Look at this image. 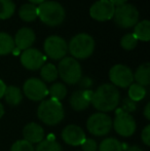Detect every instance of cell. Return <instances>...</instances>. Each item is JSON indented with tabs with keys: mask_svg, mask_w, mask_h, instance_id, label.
Instances as JSON below:
<instances>
[{
	"mask_svg": "<svg viewBox=\"0 0 150 151\" xmlns=\"http://www.w3.org/2000/svg\"><path fill=\"white\" fill-rule=\"evenodd\" d=\"M120 102V93L117 88L110 83L100 86L93 93L92 104L98 111L106 113L117 108Z\"/></svg>",
	"mask_w": 150,
	"mask_h": 151,
	"instance_id": "obj_1",
	"label": "cell"
},
{
	"mask_svg": "<svg viewBox=\"0 0 150 151\" xmlns=\"http://www.w3.org/2000/svg\"><path fill=\"white\" fill-rule=\"evenodd\" d=\"M37 116L44 124L54 127L64 119V107L60 101L55 99L44 100L38 106Z\"/></svg>",
	"mask_w": 150,
	"mask_h": 151,
	"instance_id": "obj_2",
	"label": "cell"
},
{
	"mask_svg": "<svg viewBox=\"0 0 150 151\" xmlns=\"http://www.w3.org/2000/svg\"><path fill=\"white\" fill-rule=\"evenodd\" d=\"M65 9L59 2L44 1L37 6V17L42 23L50 27L61 25L65 20Z\"/></svg>",
	"mask_w": 150,
	"mask_h": 151,
	"instance_id": "obj_3",
	"label": "cell"
},
{
	"mask_svg": "<svg viewBox=\"0 0 150 151\" xmlns=\"http://www.w3.org/2000/svg\"><path fill=\"white\" fill-rule=\"evenodd\" d=\"M68 50L74 59H88L92 56L95 50L94 38L85 33L77 34L71 38L68 44Z\"/></svg>",
	"mask_w": 150,
	"mask_h": 151,
	"instance_id": "obj_4",
	"label": "cell"
},
{
	"mask_svg": "<svg viewBox=\"0 0 150 151\" xmlns=\"http://www.w3.org/2000/svg\"><path fill=\"white\" fill-rule=\"evenodd\" d=\"M58 74L61 79L67 84L78 83L82 77V70L79 62L72 57H65L60 61L58 66Z\"/></svg>",
	"mask_w": 150,
	"mask_h": 151,
	"instance_id": "obj_5",
	"label": "cell"
},
{
	"mask_svg": "<svg viewBox=\"0 0 150 151\" xmlns=\"http://www.w3.org/2000/svg\"><path fill=\"white\" fill-rule=\"evenodd\" d=\"M114 23L122 29H130L139 22V12L133 4L126 3L115 7L113 14Z\"/></svg>",
	"mask_w": 150,
	"mask_h": 151,
	"instance_id": "obj_6",
	"label": "cell"
},
{
	"mask_svg": "<svg viewBox=\"0 0 150 151\" xmlns=\"http://www.w3.org/2000/svg\"><path fill=\"white\" fill-rule=\"evenodd\" d=\"M86 129L92 135L103 137L110 133L112 129V119L103 112H97L88 117L86 121Z\"/></svg>",
	"mask_w": 150,
	"mask_h": 151,
	"instance_id": "obj_7",
	"label": "cell"
},
{
	"mask_svg": "<svg viewBox=\"0 0 150 151\" xmlns=\"http://www.w3.org/2000/svg\"><path fill=\"white\" fill-rule=\"evenodd\" d=\"M112 127L119 136L128 138L134 135L137 124L131 114L126 113L119 108L115 112V118L112 120Z\"/></svg>",
	"mask_w": 150,
	"mask_h": 151,
	"instance_id": "obj_8",
	"label": "cell"
},
{
	"mask_svg": "<svg viewBox=\"0 0 150 151\" xmlns=\"http://www.w3.org/2000/svg\"><path fill=\"white\" fill-rule=\"evenodd\" d=\"M44 52L52 60H62L68 52V44L64 38L57 35L47 37L43 44Z\"/></svg>",
	"mask_w": 150,
	"mask_h": 151,
	"instance_id": "obj_9",
	"label": "cell"
},
{
	"mask_svg": "<svg viewBox=\"0 0 150 151\" xmlns=\"http://www.w3.org/2000/svg\"><path fill=\"white\" fill-rule=\"evenodd\" d=\"M109 79L115 88H126L134 81V73L126 65H114L109 71Z\"/></svg>",
	"mask_w": 150,
	"mask_h": 151,
	"instance_id": "obj_10",
	"label": "cell"
},
{
	"mask_svg": "<svg viewBox=\"0 0 150 151\" xmlns=\"http://www.w3.org/2000/svg\"><path fill=\"white\" fill-rule=\"evenodd\" d=\"M23 91L29 100L34 102L42 101L48 95L46 84L38 78H29L25 81Z\"/></svg>",
	"mask_w": 150,
	"mask_h": 151,
	"instance_id": "obj_11",
	"label": "cell"
},
{
	"mask_svg": "<svg viewBox=\"0 0 150 151\" xmlns=\"http://www.w3.org/2000/svg\"><path fill=\"white\" fill-rule=\"evenodd\" d=\"M115 7L109 0H99L90 8V16L98 22H106L113 18Z\"/></svg>",
	"mask_w": 150,
	"mask_h": 151,
	"instance_id": "obj_12",
	"label": "cell"
},
{
	"mask_svg": "<svg viewBox=\"0 0 150 151\" xmlns=\"http://www.w3.org/2000/svg\"><path fill=\"white\" fill-rule=\"evenodd\" d=\"M44 62H45V57L36 48H28L21 55V63L28 70L35 71L40 69L43 66Z\"/></svg>",
	"mask_w": 150,
	"mask_h": 151,
	"instance_id": "obj_13",
	"label": "cell"
},
{
	"mask_svg": "<svg viewBox=\"0 0 150 151\" xmlns=\"http://www.w3.org/2000/svg\"><path fill=\"white\" fill-rule=\"evenodd\" d=\"M84 131L76 124H69L62 131V139L70 146H80L85 140Z\"/></svg>",
	"mask_w": 150,
	"mask_h": 151,
	"instance_id": "obj_14",
	"label": "cell"
},
{
	"mask_svg": "<svg viewBox=\"0 0 150 151\" xmlns=\"http://www.w3.org/2000/svg\"><path fill=\"white\" fill-rule=\"evenodd\" d=\"M94 91L90 90H78L72 93L69 99L71 107L75 111H83L88 109V106L92 104V98Z\"/></svg>",
	"mask_w": 150,
	"mask_h": 151,
	"instance_id": "obj_15",
	"label": "cell"
},
{
	"mask_svg": "<svg viewBox=\"0 0 150 151\" xmlns=\"http://www.w3.org/2000/svg\"><path fill=\"white\" fill-rule=\"evenodd\" d=\"M35 39H36V36H35L34 31L32 29L25 27L17 32L14 41L17 48H19L20 50H26L32 47Z\"/></svg>",
	"mask_w": 150,
	"mask_h": 151,
	"instance_id": "obj_16",
	"label": "cell"
},
{
	"mask_svg": "<svg viewBox=\"0 0 150 151\" xmlns=\"http://www.w3.org/2000/svg\"><path fill=\"white\" fill-rule=\"evenodd\" d=\"M44 129L36 122H29L23 129L24 140L31 144H38L44 139Z\"/></svg>",
	"mask_w": 150,
	"mask_h": 151,
	"instance_id": "obj_17",
	"label": "cell"
},
{
	"mask_svg": "<svg viewBox=\"0 0 150 151\" xmlns=\"http://www.w3.org/2000/svg\"><path fill=\"white\" fill-rule=\"evenodd\" d=\"M134 79L136 83L142 86H148L150 84V64L144 63L137 68L134 74Z\"/></svg>",
	"mask_w": 150,
	"mask_h": 151,
	"instance_id": "obj_18",
	"label": "cell"
},
{
	"mask_svg": "<svg viewBox=\"0 0 150 151\" xmlns=\"http://www.w3.org/2000/svg\"><path fill=\"white\" fill-rule=\"evenodd\" d=\"M4 99L6 103L9 106H18L23 101V93L18 86H6L5 93H4Z\"/></svg>",
	"mask_w": 150,
	"mask_h": 151,
	"instance_id": "obj_19",
	"label": "cell"
},
{
	"mask_svg": "<svg viewBox=\"0 0 150 151\" xmlns=\"http://www.w3.org/2000/svg\"><path fill=\"white\" fill-rule=\"evenodd\" d=\"M135 37L141 41H149L150 40V22L148 20H143L138 22L135 26L134 33Z\"/></svg>",
	"mask_w": 150,
	"mask_h": 151,
	"instance_id": "obj_20",
	"label": "cell"
},
{
	"mask_svg": "<svg viewBox=\"0 0 150 151\" xmlns=\"http://www.w3.org/2000/svg\"><path fill=\"white\" fill-rule=\"evenodd\" d=\"M14 45V38L5 32H0V56H6L12 52Z\"/></svg>",
	"mask_w": 150,
	"mask_h": 151,
	"instance_id": "obj_21",
	"label": "cell"
},
{
	"mask_svg": "<svg viewBox=\"0 0 150 151\" xmlns=\"http://www.w3.org/2000/svg\"><path fill=\"white\" fill-rule=\"evenodd\" d=\"M19 16L25 22H33L38 18L37 17V6L31 3L23 4L19 10Z\"/></svg>",
	"mask_w": 150,
	"mask_h": 151,
	"instance_id": "obj_22",
	"label": "cell"
},
{
	"mask_svg": "<svg viewBox=\"0 0 150 151\" xmlns=\"http://www.w3.org/2000/svg\"><path fill=\"white\" fill-rule=\"evenodd\" d=\"M124 145L115 138L104 139L98 146L99 151H123Z\"/></svg>",
	"mask_w": 150,
	"mask_h": 151,
	"instance_id": "obj_23",
	"label": "cell"
},
{
	"mask_svg": "<svg viewBox=\"0 0 150 151\" xmlns=\"http://www.w3.org/2000/svg\"><path fill=\"white\" fill-rule=\"evenodd\" d=\"M40 76L43 82H52L59 77L58 69L54 64H45L40 68Z\"/></svg>",
	"mask_w": 150,
	"mask_h": 151,
	"instance_id": "obj_24",
	"label": "cell"
},
{
	"mask_svg": "<svg viewBox=\"0 0 150 151\" xmlns=\"http://www.w3.org/2000/svg\"><path fill=\"white\" fill-rule=\"evenodd\" d=\"M48 95L50 96V99H55L57 101L65 99L67 96L66 86L62 82H56L52 84V86L48 88Z\"/></svg>",
	"mask_w": 150,
	"mask_h": 151,
	"instance_id": "obj_25",
	"label": "cell"
},
{
	"mask_svg": "<svg viewBox=\"0 0 150 151\" xmlns=\"http://www.w3.org/2000/svg\"><path fill=\"white\" fill-rule=\"evenodd\" d=\"M147 95V91L144 86L138 83H132L128 86V98L134 102L142 101Z\"/></svg>",
	"mask_w": 150,
	"mask_h": 151,
	"instance_id": "obj_26",
	"label": "cell"
},
{
	"mask_svg": "<svg viewBox=\"0 0 150 151\" xmlns=\"http://www.w3.org/2000/svg\"><path fill=\"white\" fill-rule=\"evenodd\" d=\"M16 12V5L11 0H0V20L11 18Z\"/></svg>",
	"mask_w": 150,
	"mask_h": 151,
	"instance_id": "obj_27",
	"label": "cell"
},
{
	"mask_svg": "<svg viewBox=\"0 0 150 151\" xmlns=\"http://www.w3.org/2000/svg\"><path fill=\"white\" fill-rule=\"evenodd\" d=\"M35 151H63V148L60 143H58L55 139L47 138L38 143Z\"/></svg>",
	"mask_w": 150,
	"mask_h": 151,
	"instance_id": "obj_28",
	"label": "cell"
},
{
	"mask_svg": "<svg viewBox=\"0 0 150 151\" xmlns=\"http://www.w3.org/2000/svg\"><path fill=\"white\" fill-rule=\"evenodd\" d=\"M138 44V39L135 37V35L133 33L126 34L120 40V45L123 50H132Z\"/></svg>",
	"mask_w": 150,
	"mask_h": 151,
	"instance_id": "obj_29",
	"label": "cell"
},
{
	"mask_svg": "<svg viewBox=\"0 0 150 151\" xmlns=\"http://www.w3.org/2000/svg\"><path fill=\"white\" fill-rule=\"evenodd\" d=\"M9 151H35L33 144L27 142L26 140H18L11 145Z\"/></svg>",
	"mask_w": 150,
	"mask_h": 151,
	"instance_id": "obj_30",
	"label": "cell"
},
{
	"mask_svg": "<svg viewBox=\"0 0 150 151\" xmlns=\"http://www.w3.org/2000/svg\"><path fill=\"white\" fill-rule=\"evenodd\" d=\"M137 103L136 102H134L133 100H131L128 97L124 98L123 100L121 101V103H120V109L122 110L123 112H126V113H133V112H135L137 110Z\"/></svg>",
	"mask_w": 150,
	"mask_h": 151,
	"instance_id": "obj_31",
	"label": "cell"
},
{
	"mask_svg": "<svg viewBox=\"0 0 150 151\" xmlns=\"http://www.w3.org/2000/svg\"><path fill=\"white\" fill-rule=\"evenodd\" d=\"M81 150L82 151H97L98 150V144L97 141L90 138H85L83 143L81 144Z\"/></svg>",
	"mask_w": 150,
	"mask_h": 151,
	"instance_id": "obj_32",
	"label": "cell"
},
{
	"mask_svg": "<svg viewBox=\"0 0 150 151\" xmlns=\"http://www.w3.org/2000/svg\"><path fill=\"white\" fill-rule=\"evenodd\" d=\"M78 84H79L81 90L85 91V90H88V88L94 84V81H93L92 78L88 77V76H84V77L80 78V80L78 81Z\"/></svg>",
	"mask_w": 150,
	"mask_h": 151,
	"instance_id": "obj_33",
	"label": "cell"
},
{
	"mask_svg": "<svg viewBox=\"0 0 150 151\" xmlns=\"http://www.w3.org/2000/svg\"><path fill=\"white\" fill-rule=\"evenodd\" d=\"M141 139L145 145L150 146V124H147L143 129L142 133H141Z\"/></svg>",
	"mask_w": 150,
	"mask_h": 151,
	"instance_id": "obj_34",
	"label": "cell"
},
{
	"mask_svg": "<svg viewBox=\"0 0 150 151\" xmlns=\"http://www.w3.org/2000/svg\"><path fill=\"white\" fill-rule=\"evenodd\" d=\"M143 114H144L145 118H146L147 120H150V103L146 104V106H145L144 108V111H143Z\"/></svg>",
	"mask_w": 150,
	"mask_h": 151,
	"instance_id": "obj_35",
	"label": "cell"
},
{
	"mask_svg": "<svg viewBox=\"0 0 150 151\" xmlns=\"http://www.w3.org/2000/svg\"><path fill=\"white\" fill-rule=\"evenodd\" d=\"M109 1H110L111 3L113 4L114 7H118V6L123 5V4H126L128 0H109Z\"/></svg>",
	"mask_w": 150,
	"mask_h": 151,
	"instance_id": "obj_36",
	"label": "cell"
},
{
	"mask_svg": "<svg viewBox=\"0 0 150 151\" xmlns=\"http://www.w3.org/2000/svg\"><path fill=\"white\" fill-rule=\"evenodd\" d=\"M5 90H6V86L4 83V81H2L0 79V99H2V97L4 96V93H5Z\"/></svg>",
	"mask_w": 150,
	"mask_h": 151,
	"instance_id": "obj_37",
	"label": "cell"
},
{
	"mask_svg": "<svg viewBox=\"0 0 150 151\" xmlns=\"http://www.w3.org/2000/svg\"><path fill=\"white\" fill-rule=\"evenodd\" d=\"M123 151H144L141 147H139V146H131V147H128L126 148V149H123Z\"/></svg>",
	"mask_w": 150,
	"mask_h": 151,
	"instance_id": "obj_38",
	"label": "cell"
},
{
	"mask_svg": "<svg viewBox=\"0 0 150 151\" xmlns=\"http://www.w3.org/2000/svg\"><path fill=\"white\" fill-rule=\"evenodd\" d=\"M29 1H30V3L31 4H41V3H43L44 1H45V0H29Z\"/></svg>",
	"mask_w": 150,
	"mask_h": 151,
	"instance_id": "obj_39",
	"label": "cell"
},
{
	"mask_svg": "<svg viewBox=\"0 0 150 151\" xmlns=\"http://www.w3.org/2000/svg\"><path fill=\"white\" fill-rule=\"evenodd\" d=\"M3 115H4V107L2 105V103H0V118H2Z\"/></svg>",
	"mask_w": 150,
	"mask_h": 151,
	"instance_id": "obj_40",
	"label": "cell"
},
{
	"mask_svg": "<svg viewBox=\"0 0 150 151\" xmlns=\"http://www.w3.org/2000/svg\"><path fill=\"white\" fill-rule=\"evenodd\" d=\"M11 54H14V56H18V55L20 54V50H19V48H17V47H14V50H12Z\"/></svg>",
	"mask_w": 150,
	"mask_h": 151,
	"instance_id": "obj_41",
	"label": "cell"
}]
</instances>
